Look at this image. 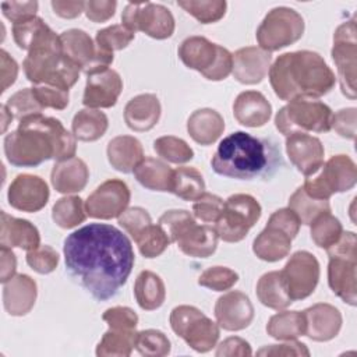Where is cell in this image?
I'll return each instance as SVG.
<instances>
[{
    "label": "cell",
    "instance_id": "4dcf8cb0",
    "mask_svg": "<svg viewBox=\"0 0 357 357\" xmlns=\"http://www.w3.org/2000/svg\"><path fill=\"white\" fill-rule=\"evenodd\" d=\"M293 237L279 226L266 223L265 229L255 237L252 243L254 254L266 262H276L289 255Z\"/></svg>",
    "mask_w": 357,
    "mask_h": 357
},
{
    "label": "cell",
    "instance_id": "f546056e",
    "mask_svg": "<svg viewBox=\"0 0 357 357\" xmlns=\"http://www.w3.org/2000/svg\"><path fill=\"white\" fill-rule=\"evenodd\" d=\"M88 178L89 170L86 163L75 156L56 162L50 173L53 188L61 194L82 191L88 183Z\"/></svg>",
    "mask_w": 357,
    "mask_h": 357
},
{
    "label": "cell",
    "instance_id": "03108f58",
    "mask_svg": "<svg viewBox=\"0 0 357 357\" xmlns=\"http://www.w3.org/2000/svg\"><path fill=\"white\" fill-rule=\"evenodd\" d=\"M54 14H57L61 18H77L81 15V13L85 10V1H61V0H53L50 3Z\"/></svg>",
    "mask_w": 357,
    "mask_h": 357
},
{
    "label": "cell",
    "instance_id": "3957f363",
    "mask_svg": "<svg viewBox=\"0 0 357 357\" xmlns=\"http://www.w3.org/2000/svg\"><path fill=\"white\" fill-rule=\"evenodd\" d=\"M268 73L275 95L287 102L321 98L329 93L336 82L324 57L311 50L280 54Z\"/></svg>",
    "mask_w": 357,
    "mask_h": 357
},
{
    "label": "cell",
    "instance_id": "484cf974",
    "mask_svg": "<svg viewBox=\"0 0 357 357\" xmlns=\"http://www.w3.org/2000/svg\"><path fill=\"white\" fill-rule=\"evenodd\" d=\"M13 38L18 47L28 52L39 47L61 49L60 35H56V32L39 17H33L26 21L14 24Z\"/></svg>",
    "mask_w": 357,
    "mask_h": 357
},
{
    "label": "cell",
    "instance_id": "4fadbf2b",
    "mask_svg": "<svg viewBox=\"0 0 357 357\" xmlns=\"http://www.w3.org/2000/svg\"><path fill=\"white\" fill-rule=\"evenodd\" d=\"M315 177H307L304 191L317 199H329L336 192L351 190L357 181V167L347 155H335L322 166Z\"/></svg>",
    "mask_w": 357,
    "mask_h": 357
},
{
    "label": "cell",
    "instance_id": "6f0895ef",
    "mask_svg": "<svg viewBox=\"0 0 357 357\" xmlns=\"http://www.w3.org/2000/svg\"><path fill=\"white\" fill-rule=\"evenodd\" d=\"M3 15L14 24L36 17L38 1H4L1 3Z\"/></svg>",
    "mask_w": 357,
    "mask_h": 357
},
{
    "label": "cell",
    "instance_id": "bcb514c9",
    "mask_svg": "<svg viewBox=\"0 0 357 357\" xmlns=\"http://www.w3.org/2000/svg\"><path fill=\"white\" fill-rule=\"evenodd\" d=\"M153 149L162 159L176 165L187 163L194 158L191 146L184 139L173 135H165L155 139Z\"/></svg>",
    "mask_w": 357,
    "mask_h": 357
},
{
    "label": "cell",
    "instance_id": "f5cc1de1",
    "mask_svg": "<svg viewBox=\"0 0 357 357\" xmlns=\"http://www.w3.org/2000/svg\"><path fill=\"white\" fill-rule=\"evenodd\" d=\"M225 201L215 194L204 192L198 199L192 204V212L197 219H199L204 223H215L222 211H223Z\"/></svg>",
    "mask_w": 357,
    "mask_h": 357
},
{
    "label": "cell",
    "instance_id": "44dd1931",
    "mask_svg": "<svg viewBox=\"0 0 357 357\" xmlns=\"http://www.w3.org/2000/svg\"><path fill=\"white\" fill-rule=\"evenodd\" d=\"M286 152L294 167L310 177L324 165L325 149L319 138L307 132H293L286 137Z\"/></svg>",
    "mask_w": 357,
    "mask_h": 357
},
{
    "label": "cell",
    "instance_id": "f1b7e54d",
    "mask_svg": "<svg viewBox=\"0 0 357 357\" xmlns=\"http://www.w3.org/2000/svg\"><path fill=\"white\" fill-rule=\"evenodd\" d=\"M0 245L18 247L22 250H33L40 245V234L33 223L26 219L14 218L1 211Z\"/></svg>",
    "mask_w": 357,
    "mask_h": 357
},
{
    "label": "cell",
    "instance_id": "b9f144b4",
    "mask_svg": "<svg viewBox=\"0 0 357 357\" xmlns=\"http://www.w3.org/2000/svg\"><path fill=\"white\" fill-rule=\"evenodd\" d=\"M86 218L85 204L79 197L70 195L56 201L52 209L53 222L61 229H73Z\"/></svg>",
    "mask_w": 357,
    "mask_h": 357
},
{
    "label": "cell",
    "instance_id": "003e7915",
    "mask_svg": "<svg viewBox=\"0 0 357 357\" xmlns=\"http://www.w3.org/2000/svg\"><path fill=\"white\" fill-rule=\"evenodd\" d=\"M1 123H3V126H1V131L4 132L6 130H7V127H8V124L13 121V119H14V116L11 114V112L7 109V106L6 105H1Z\"/></svg>",
    "mask_w": 357,
    "mask_h": 357
},
{
    "label": "cell",
    "instance_id": "9c48e42d",
    "mask_svg": "<svg viewBox=\"0 0 357 357\" xmlns=\"http://www.w3.org/2000/svg\"><path fill=\"white\" fill-rule=\"evenodd\" d=\"M332 110L317 99H294L283 106L275 117V126L283 135L293 132H328Z\"/></svg>",
    "mask_w": 357,
    "mask_h": 357
},
{
    "label": "cell",
    "instance_id": "603a6c76",
    "mask_svg": "<svg viewBox=\"0 0 357 357\" xmlns=\"http://www.w3.org/2000/svg\"><path fill=\"white\" fill-rule=\"evenodd\" d=\"M272 54L257 46L241 47L233 54V77L240 84L254 85L261 82L269 71Z\"/></svg>",
    "mask_w": 357,
    "mask_h": 357
},
{
    "label": "cell",
    "instance_id": "e575fe53",
    "mask_svg": "<svg viewBox=\"0 0 357 357\" xmlns=\"http://www.w3.org/2000/svg\"><path fill=\"white\" fill-rule=\"evenodd\" d=\"M134 296L142 310L153 311L163 304L166 287L159 275L152 271H142L135 279Z\"/></svg>",
    "mask_w": 357,
    "mask_h": 357
},
{
    "label": "cell",
    "instance_id": "680465c9",
    "mask_svg": "<svg viewBox=\"0 0 357 357\" xmlns=\"http://www.w3.org/2000/svg\"><path fill=\"white\" fill-rule=\"evenodd\" d=\"M356 107L340 109L332 116L331 128L347 139L356 138Z\"/></svg>",
    "mask_w": 357,
    "mask_h": 357
},
{
    "label": "cell",
    "instance_id": "7bdbcfd3",
    "mask_svg": "<svg viewBox=\"0 0 357 357\" xmlns=\"http://www.w3.org/2000/svg\"><path fill=\"white\" fill-rule=\"evenodd\" d=\"M177 6L201 24H212L225 17L227 3L223 0H180Z\"/></svg>",
    "mask_w": 357,
    "mask_h": 357
},
{
    "label": "cell",
    "instance_id": "cb8c5ba5",
    "mask_svg": "<svg viewBox=\"0 0 357 357\" xmlns=\"http://www.w3.org/2000/svg\"><path fill=\"white\" fill-rule=\"evenodd\" d=\"M305 336L315 342H328L337 336L342 328L340 311L328 303H317L303 311Z\"/></svg>",
    "mask_w": 357,
    "mask_h": 357
},
{
    "label": "cell",
    "instance_id": "7dc6e473",
    "mask_svg": "<svg viewBox=\"0 0 357 357\" xmlns=\"http://www.w3.org/2000/svg\"><path fill=\"white\" fill-rule=\"evenodd\" d=\"M135 350L141 356L163 357L170 353V340L158 329H145L137 332Z\"/></svg>",
    "mask_w": 357,
    "mask_h": 357
},
{
    "label": "cell",
    "instance_id": "6da1fadb",
    "mask_svg": "<svg viewBox=\"0 0 357 357\" xmlns=\"http://www.w3.org/2000/svg\"><path fill=\"white\" fill-rule=\"evenodd\" d=\"M63 254L68 275L98 301L117 294L135 262L130 238L106 223H89L68 234Z\"/></svg>",
    "mask_w": 357,
    "mask_h": 357
},
{
    "label": "cell",
    "instance_id": "1f68e13d",
    "mask_svg": "<svg viewBox=\"0 0 357 357\" xmlns=\"http://www.w3.org/2000/svg\"><path fill=\"white\" fill-rule=\"evenodd\" d=\"M107 160L116 170L131 173L145 158L141 142L131 135H119L107 144Z\"/></svg>",
    "mask_w": 357,
    "mask_h": 357
},
{
    "label": "cell",
    "instance_id": "ba28073f",
    "mask_svg": "<svg viewBox=\"0 0 357 357\" xmlns=\"http://www.w3.org/2000/svg\"><path fill=\"white\" fill-rule=\"evenodd\" d=\"M177 54L185 67L201 73L209 81L227 78L233 68V54L204 36L185 38Z\"/></svg>",
    "mask_w": 357,
    "mask_h": 357
},
{
    "label": "cell",
    "instance_id": "be15d7a7",
    "mask_svg": "<svg viewBox=\"0 0 357 357\" xmlns=\"http://www.w3.org/2000/svg\"><path fill=\"white\" fill-rule=\"evenodd\" d=\"M0 74H1V92L13 85L18 75L17 61L3 49L0 50Z\"/></svg>",
    "mask_w": 357,
    "mask_h": 357
},
{
    "label": "cell",
    "instance_id": "30bf717a",
    "mask_svg": "<svg viewBox=\"0 0 357 357\" xmlns=\"http://www.w3.org/2000/svg\"><path fill=\"white\" fill-rule=\"evenodd\" d=\"M170 326L197 353L212 350L219 340V325L194 305H178L170 312Z\"/></svg>",
    "mask_w": 357,
    "mask_h": 357
},
{
    "label": "cell",
    "instance_id": "e0dca14e",
    "mask_svg": "<svg viewBox=\"0 0 357 357\" xmlns=\"http://www.w3.org/2000/svg\"><path fill=\"white\" fill-rule=\"evenodd\" d=\"M280 276L291 301L307 298L318 284L319 262L311 252L297 251L289 258Z\"/></svg>",
    "mask_w": 357,
    "mask_h": 357
},
{
    "label": "cell",
    "instance_id": "db71d44e",
    "mask_svg": "<svg viewBox=\"0 0 357 357\" xmlns=\"http://www.w3.org/2000/svg\"><path fill=\"white\" fill-rule=\"evenodd\" d=\"M32 92L36 98V100L40 103L43 109H54V110H63L68 105V91L53 86V85H35L32 86Z\"/></svg>",
    "mask_w": 357,
    "mask_h": 357
},
{
    "label": "cell",
    "instance_id": "91938a15",
    "mask_svg": "<svg viewBox=\"0 0 357 357\" xmlns=\"http://www.w3.org/2000/svg\"><path fill=\"white\" fill-rule=\"evenodd\" d=\"M117 3L114 0H89L85 1V15L92 22H105L114 15Z\"/></svg>",
    "mask_w": 357,
    "mask_h": 357
},
{
    "label": "cell",
    "instance_id": "ab89813d",
    "mask_svg": "<svg viewBox=\"0 0 357 357\" xmlns=\"http://www.w3.org/2000/svg\"><path fill=\"white\" fill-rule=\"evenodd\" d=\"M137 332L135 329H112L102 336L96 346L98 357H128L135 349Z\"/></svg>",
    "mask_w": 357,
    "mask_h": 357
},
{
    "label": "cell",
    "instance_id": "ac0fdd59",
    "mask_svg": "<svg viewBox=\"0 0 357 357\" xmlns=\"http://www.w3.org/2000/svg\"><path fill=\"white\" fill-rule=\"evenodd\" d=\"M130 198V188L123 180H106L86 198V215L103 220L119 218L127 209Z\"/></svg>",
    "mask_w": 357,
    "mask_h": 357
},
{
    "label": "cell",
    "instance_id": "52a82bcc",
    "mask_svg": "<svg viewBox=\"0 0 357 357\" xmlns=\"http://www.w3.org/2000/svg\"><path fill=\"white\" fill-rule=\"evenodd\" d=\"M328 284L349 305L357 304V240L353 231H343L339 240L326 248Z\"/></svg>",
    "mask_w": 357,
    "mask_h": 357
},
{
    "label": "cell",
    "instance_id": "94428289",
    "mask_svg": "<svg viewBox=\"0 0 357 357\" xmlns=\"http://www.w3.org/2000/svg\"><path fill=\"white\" fill-rule=\"evenodd\" d=\"M258 356H310V350L301 342L287 340L283 344H269L264 346L257 351Z\"/></svg>",
    "mask_w": 357,
    "mask_h": 357
},
{
    "label": "cell",
    "instance_id": "5bb4252c",
    "mask_svg": "<svg viewBox=\"0 0 357 357\" xmlns=\"http://www.w3.org/2000/svg\"><path fill=\"white\" fill-rule=\"evenodd\" d=\"M121 21L134 33L141 31L153 39H167L176 28L170 10L151 1L128 3L121 14Z\"/></svg>",
    "mask_w": 357,
    "mask_h": 357
},
{
    "label": "cell",
    "instance_id": "8992f818",
    "mask_svg": "<svg viewBox=\"0 0 357 357\" xmlns=\"http://www.w3.org/2000/svg\"><path fill=\"white\" fill-rule=\"evenodd\" d=\"M22 67L26 79L32 84L53 85L66 91L78 81L81 73V68L59 47H39L28 52Z\"/></svg>",
    "mask_w": 357,
    "mask_h": 357
},
{
    "label": "cell",
    "instance_id": "ffe728a7",
    "mask_svg": "<svg viewBox=\"0 0 357 357\" xmlns=\"http://www.w3.org/2000/svg\"><path fill=\"white\" fill-rule=\"evenodd\" d=\"M123 81L117 71L106 68L86 75L82 103L89 109H107L117 103Z\"/></svg>",
    "mask_w": 357,
    "mask_h": 357
},
{
    "label": "cell",
    "instance_id": "5b68a950",
    "mask_svg": "<svg viewBox=\"0 0 357 357\" xmlns=\"http://www.w3.org/2000/svg\"><path fill=\"white\" fill-rule=\"evenodd\" d=\"M172 243L188 257L208 258L216 251L218 233L208 225H197L194 216L185 209L166 211L158 222Z\"/></svg>",
    "mask_w": 357,
    "mask_h": 357
},
{
    "label": "cell",
    "instance_id": "f6af8a7d",
    "mask_svg": "<svg viewBox=\"0 0 357 357\" xmlns=\"http://www.w3.org/2000/svg\"><path fill=\"white\" fill-rule=\"evenodd\" d=\"M134 241L138 245L139 252L145 258H156L165 252V250L172 243L166 231L159 225H149L146 226L135 238Z\"/></svg>",
    "mask_w": 357,
    "mask_h": 357
},
{
    "label": "cell",
    "instance_id": "c3c4849f",
    "mask_svg": "<svg viewBox=\"0 0 357 357\" xmlns=\"http://www.w3.org/2000/svg\"><path fill=\"white\" fill-rule=\"evenodd\" d=\"M134 36L135 33L126 28L123 24H114L98 31L95 36V43L99 49L113 53L114 50L126 49L131 43Z\"/></svg>",
    "mask_w": 357,
    "mask_h": 357
},
{
    "label": "cell",
    "instance_id": "11a10c76",
    "mask_svg": "<svg viewBox=\"0 0 357 357\" xmlns=\"http://www.w3.org/2000/svg\"><path fill=\"white\" fill-rule=\"evenodd\" d=\"M119 225L131 236L134 240L146 226L152 223L151 215L141 206H132L126 209L119 218Z\"/></svg>",
    "mask_w": 357,
    "mask_h": 357
},
{
    "label": "cell",
    "instance_id": "8fae6325",
    "mask_svg": "<svg viewBox=\"0 0 357 357\" xmlns=\"http://www.w3.org/2000/svg\"><path fill=\"white\" fill-rule=\"evenodd\" d=\"M262 208L250 194H233L223 205L219 219L215 222L218 237L226 243L241 241L250 229L259 220Z\"/></svg>",
    "mask_w": 357,
    "mask_h": 357
},
{
    "label": "cell",
    "instance_id": "8d00e7d4",
    "mask_svg": "<svg viewBox=\"0 0 357 357\" xmlns=\"http://www.w3.org/2000/svg\"><path fill=\"white\" fill-rule=\"evenodd\" d=\"M109 127L107 116L96 109L79 110L71 123L73 135L84 142H92L105 135Z\"/></svg>",
    "mask_w": 357,
    "mask_h": 357
},
{
    "label": "cell",
    "instance_id": "f35d334b",
    "mask_svg": "<svg viewBox=\"0 0 357 357\" xmlns=\"http://www.w3.org/2000/svg\"><path fill=\"white\" fill-rule=\"evenodd\" d=\"M184 201H195L205 192V181L199 170L190 166H181L173 170L172 191Z\"/></svg>",
    "mask_w": 357,
    "mask_h": 357
},
{
    "label": "cell",
    "instance_id": "83f0119b",
    "mask_svg": "<svg viewBox=\"0 0 357 357\" xmlns=\"http://www.w3.org/2000/svg\"><path fill=\"white\" fill-rule=\"evenodd\" d=\"M162 107L156 95L141 93L128 100L124 107V121L128 128L142 132L152 130L160 119Z\"/></svg>",
    "mask_w": 357,
    "mask_h": 357
},
{
    "label": "cell",
    "instance_id": "60d3db41",
    "mask_svg": "<svg viewBox=\"0 0 357 357\" xmlns=\"http://www.w3.org/2000/svg\"><path fill=\"white\" fill-rule=\"evenodd\" d=\"M289 208L297 215L303 225H311L322 213L331 212L328 199H317L310 197L303 187H298L289 198Z\"/></svg>",
    "mask_w": 357,
    "mask_h": 357
},
{
    "label": "cell",
    "instance_id": "277c9868",
    "mask_svg": "<svg viewBox=\"0 0 357 357\" xmlns=\"http://www.w3.org/2000/svg\"><path fill=\"white\" fill-rule=\"evenodd\" d=\"M279 163H282L280 151L271 139L244 131L225 137L211 160L216 174L237 180L271 177Z\"/></svg>",
    "mask_w": 357,
    "mask_h": 357
},
{
    "label": "cell",
    "instance_id": "681fc988",
    "mask_svg": "<svg viewBox=\"0 0 357 357\" xmlns=\"http://www.w3.org/2000/svg\"><path fill=\"white\" fill-rule=\"evenodd\" d=\"M237 280L238 275L233 269L227 266H211L199 275L198 284L213 291H225L231 289Z\"/></svg>",
    "mask_w": 357,
    "mask_h": 357
},
{
    "label": "cell",
    "instance_id": "ee69618b",
    "mask_svg": "<svg viewBox=\"0 0 357 357\" xmlns=\"http://www.w3.org/2000/svg\"><path fill=\"white\" fill-rule=\"evenodd\" d=\"M311 238L319 248H329L343 233L342 223L331 212L322 213L311 225Z\"/></svg>",
    "mask_w": 357,
    "mask_h": 357
},
{
    "label": "cell",
    "instance_id": "d6986e66",
    "mask_svg": "<svg viewBox=\"0 0 357 357\" xmlns=\"http://www.w3.org/2000/svg\"><path fill=\"white\" fill-rule=\"evenodd\" d=\"M49 187L46 181L35 174H18L10 184L8 204L22 212H38L49 201Z\"/></svg>",
    "mask_w": 357,
    "mask_h": 357
},
{
    "label": "cell",
    "instance_id": "7c38bea8",
    "mask_svg": "<svg viewBox=\"0 0 357 357\" xmlns=\"http://www.w3.org/2000/svg\"><path fill=\"white\" fill-rule=\"evenodd\" d=\"M304 33L303 17L290 7L272 8L257 29V42L261 49L275 52L297 42Z\"/></svg>",
    "mask_w": 357,
    "mask_h": 357
},
{
    "label": "cell",
    "instance_id": "d590c367",
    "mask_svg": "<svg viewBox=\"0 0 357 357\" xmlns=\"http://www.w3.org/2000/svg\"><path fill=\"white\" fill-rule=\"evenodd\" d=\"M257 297L261 304L278 311L287 308L293 303L279 271L266 272L259 278L257 283Z\"/></svg>",
    "mask_w": 357,
    "mask_h": 357
},
{
    "label": "cell",
    "instance_id": "9f6ffc18",
    "mask_svg": "<svg viewBox=\"0 0 357 357\" xmlns=\"http://www.w3.org/2000/svg\"><path fill=\"white\" fill-rule=\"evenodd\" d=\"M102 319L112 329L131 331V329H135L138 324V315L135 314V311L131 310L130 307H121V305L107 308L103 312Z\"/></svg>",
    "mask_w": 357,
    "mask_h": 357
},
{
    "label": "cell",
    "instance_id": "836d02e7",
    "mask_svg": "<svg viewBox=\"0 0 357 357\" xmlns=\"http://www.w3.org/2000/svg\"><path fill=\"white\" fill-rule=\"evenodd\" d=\"M134 177L137 181L151 191H172L173 170L160 159L144 158L134 169Z\"/></svg>",
    "mask_w": 357,
    "mask_h": 357
},
{
    "label": "cell",
    "instance_id": "7402d4cb",
    "mask_svg": "<svg viewBox=\"0 0 357 357\" xmlns=\"http://www.w3.org/2000/svg\"><path fill=\"white\" fill-rule=\"evenodd\" d=\"M215 318L219 328L225 331H241L252 322L254 307L247 294L233 290L216 300Z\"/></svg>",
    "mask_w": 357,
    "mask_h": 357
},
{
    "label": "cell",
    "instance_id": "816d5d0a",
    "mask_svg": "<svg viewBox=\"0 0 357 357\" xmlns=\"http://www.w3.org/2000/svg\"><path fill=\"white\" fill-rule=\"evenodd\" d=\"M26 264L38 273L46 275L53 272L59 265V254L50 245H39L26 252Z\"/></svg>",
    "mask_w": 357,
    "mask_h": 357
},
{
    "label": "cell",
    "instance_id": "74e56055",
    "mask_svg": "<svg viewBox=\"0 0 357 357\" xmlns=\"http://www.w3.org/2000/svg\"><path fill=\"white\" fill-rule=\"evenodd\" d=\"M269 336L278 340H296L305 333L304 315L300 311H282L272 315L266 324Z\"/></svg>",
    "mask_w": 357,
    "mask_h": 357
},
{
    "label": "cell",
    "instance_id": "f907efd6",
    "mask_svg": "<svg viewBox=\"0 0 357 357\" xmlns=\"http://www.w3.org/2000/svg\"><path fill=\"white\" fill-rule=\"evenodd\" d=\"M6 106L18 121L32 114H40V112L43 110L40 103L36 100L32 88H24L17 91L8 98Z\"/></svg>",
    "mask_w": 357,
    "mask_h": 357
},
{
    "label": "cell",
    "instance_id": "7a4b0ae2",
    "mask_svg": "<svg viewBox=\"0 0 357 357\" xmlns=\"http://www.w3.org/2000/svg\"><path fill=\"white\" fill-rule=\"evenodd\" d=\"M75 139L60 120L32 114L20 120L17 130L6 135L4 153L13 166L36 167L50 159L60 162L74 158Z\"/></svg>",
    "mask_w": 357,
    "mask_h": 357
},
{
    "label": "cell",
    "instance_id": "9a60e30c",
    "mask_svg": "<svg viewBox=\"0 0 357 357\" xmlns=\"http://www.w3.org/2000/svg\"><path fill=\"white\" fill-rule=\"evenodd\" d=\"M331 54L337 68L342 93L349 99H356L357 39L354 17L336 28L333 33V47Z\"/></svg>",
    "mask_w": 357,
    "mask_h": 357
},
{
    "label": "cell",
    "instance_id": "e7e4bbea",
    "mask_svg": "<svg viewBox=\"0 0 357 357\" xmlns=\"http://www.w3.org/2000/svg\"><path fill=\"white\" fill-rule=\"evenodd\" d=\"M17 258L10 247L0 245V282L6 283L15 275Z\"/></svg>",
    "mask_w": 357,
    "mask_h": 357
},
{
    "label": "cell",
    "instance_id": "d6a6232c",
    "mask_svg": "<svg viewBox=\"0 0 357 357\" xmlns=\"http://www.w3.org/2000/svg\"><path fill=\"white\" fill-rule=\"evenodd\" d=\"M225 130V120L219 112L213 109H198L187 120V131L190 137L199 145L213 144Z\"/></svg>",
    "mask_w": 357,
    "mask_h": 357
},
{
    "label": "cell",
    "instance_id": "4316f807",
    "mask_svg": "<svg viewBox=\"0 0 357 357\" xmlns=\"http://www.w3.org/2000/svg\"><path fill=\"white\" fill-rule=\"evenodd\" d=\"M233 114L241 126L257 128L269 121L272 106L261 92L244 91L233 103Z\"/></svg>",
    "mask_w": 357,
    "mask_h": 357
},
{
    "label": "cell",
    "instance_id": "d4e9b609",
    "mask_svg": "<svg viewBox=\"0 0 357 357\" xmlns=\"http://www.w3.org/2000/svg\"><path fill=\"white\" fill-rule=\"evenodd\" d=\"M3 284V304L6 311L13 317L26 315L33 308L38 296L35 280L25 273H18Z\"/></svg>",
    "mask_w": 357,
    "mask_h": 357
},
{
    "label": "cell",
    "instance_id": "2e32d148",
    "mask_svg": "<svg viewBox=\"0 0 357 357\" xmlns=\"http://www.w3.org/2000/svg\"><path fill=\"white\" fill-rule=\"evenodd\" d=\"M60 40L63 54L86 75L106 70L113 63V53L99 49L92 38L82 29H67L60 33Z\"/></svg>",
    "mask_w": 357,
    "mask_h": 357
},
{
    "label": "cell",
    "instance_id": "6125c7cd",
    "mask_svg": "<svg viewBox=\"0 0 357 357\" xmlns=\"http://www.w3.org/2000/svg\"><path fill=\"white\" fill-rule=\"evenodd\" d=\"M252 350L247 340L238 336H231L225 339L216 349L215 356L216 357H225V356H251Z\"/></svg>",
    "mask_w": 357,
    "mask_h": 357
}]
</instances>
